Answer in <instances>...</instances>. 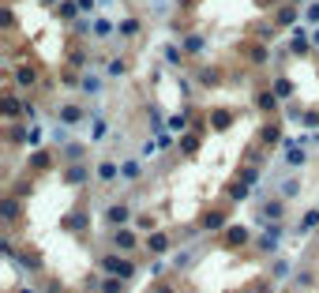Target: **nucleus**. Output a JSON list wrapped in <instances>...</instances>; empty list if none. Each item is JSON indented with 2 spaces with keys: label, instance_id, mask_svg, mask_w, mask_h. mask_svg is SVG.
Masks as SVG:
<instances>
[{
  "label": "nucleus",
  "instance_id": "f257e3e1",
  "mask_svg": "<svg viewBox=\"0 0 319 293\" xmlns=\"http://www.w3.org/2000/svg\"><path fill=\"white\" fill-rule=\"evenodd\" d=\"M15 83H19V86H30V83H34V68H19V72H15Z\"/></svg>",
  "mask_w": 319,
  "mask_h": 293
},
{
  "label": "nucleus",
  "instance_id": "f03ea898",
  "mask_svg": "<svg viewBox=\"0 0 319 293\" xmlns=\"http://www.w3.org/2000/svg\"><path fill=\"white\" fill-rule=\"evenodd\" d=\"M98 177H101V181H109V177H117V165H113V162H101Z\"/></svg>",
  "mask_w": 319,
  "mask_h": 293
},
{
  "label": "nucleus",
  "instance_id": "7ed1b4c3",
  "mask_svg": "<svg viewBox=\"0 0 319 293\" xmlns=\"http://www.w3.org/2000/svg\"><path fill=\"white\" fill-rule=\"evenodd\" d=\"M203 49V38H188V53H199Z\"/></svg>",
  "mask_w": 319,
  "mask_h": 293
},
{
  "label": "nucleus",
  "instance_id": "20e7f679",
  "mask_svg": "<svg viewBox=\"0 0 319 293\" xmlns=\"http://www.w3.org/2000/svg\"><path fill=\"white\" fill-rule=\"evenodd\" d=\"M259 105L263 109H274V94H259Z\"/></svg>",
  "mask_w": 319,
  "mask_h": 293
},
{
  "label": "nucleus",
  "instance_id": "39448f33",
  "mask_svg": "<svg viewBox=\"0 0 319 293\" xmlns=\"http://www.w3.org/2000/svg\"><path fill=\"white\" fill-rule=\"evenodd\" d=\"M308 19H312V23H319V4H312V8H308Z\"/></svg>",
  "mask_w": 319,
  "mask_h": 293
}]
</instances>
